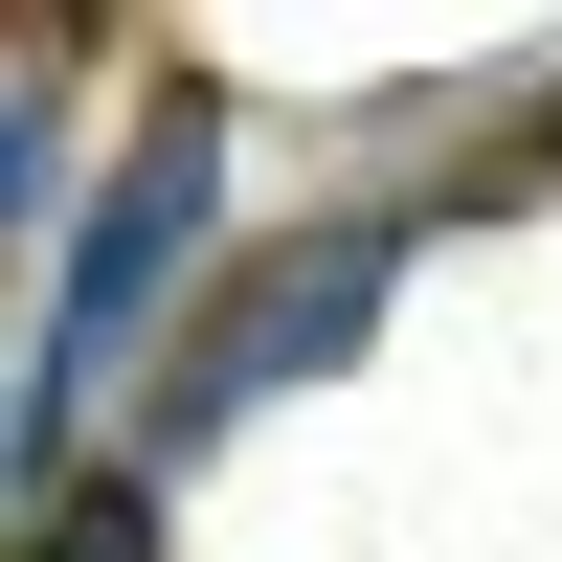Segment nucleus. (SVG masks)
<instances>
[{"instance_id": "1", "label": "nucleus", "mask_w": 562, "mask_h": 562, "mask_svg": "<svg viewBox=\"0 0 562 562\" xmlns=\"http://www.w3.org/2000/svg\"><path fill=\"white\" fill-rule=\"evenodd\" d=\"M203 225H225V113L203 90H158V113L113 135V180H90V225H68V270H45V360H23V495L68 518V450H90V383L135 360V315L203 270Z\"/></svg>"}, {"instance_id": "2", "label": "nucleus", "mask_w": 562, "mask_h": 562, "mask_svg": "<svg viewBox=\"0 0 562 562\" xmlns=\"http://www.w3.org/2000/svg\"><path fill=\"white\" fill-rule=\"evenodd\" d=\"M383 293H405V225H293V248H248V270H225V315L180 338V428L338 383V360L383 338Z\"/></svg>"}, {"instance_id": "3", "label": "nucleus", "mask_w": 562, "mask_h": 562, "mask_svg": "<svg viewBox=\"0 0 562 562\" xmlns=\"http://www.w3.org/2000/svg\"><path fill=\"white\" fill-rule=\"evenodd\" d=\"M45 562H158V473H90L68 518H45Z\"/></svg>"}, {"instance_id": "4", "label": "nucleus", "mask_w": 562, "mask_h": 562, "mask_svg": "<svg viewBox=\"0 0 562 562\" xmlns=\"http://www.w3.org/2000/svg\"><path fill=\"white\" fill-rule=\"evenodd\" d=\"M540 180H562V113H518V135H495V180H473V203H540Z\"/></svg>"}]
</instances>
